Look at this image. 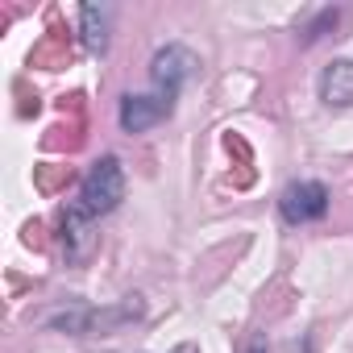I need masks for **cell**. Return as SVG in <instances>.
Returning <instances> with one entry per match:
<instances>
[{
  "instance_id": "6da1fadb",
  "label": "cell",
  "mask_w": 353,
  "mask_h": 353,
  "mask_svg": "<svg viewBox=\"0 0 353 353\" xmlns=\"http://www.w3.org/2000/svg\"><path fill=\"white\" fill-rule=\"evenodd\" d=\"M121 200H125V170H121V158L104 154L100 162L88 166L83 183H79V196H75L71 208H75L79 216H88V221H100V216L117 212Z\"/></svg>"
},
{
  "instance_id": "7a4b0ae2",
  "label": "cell",
  "mask_w": 353,
  "mask_h": 353,
  "mask_svg": "<svg viewBox=\"0 0 353 353\" xmlns=\"http://www.w3.org/2000/svg\"><path fill=\"white\" fill-rule=\"evenodd\" d=\"M137 316H141V299H125L112 307H63V312L46 316V324L63 328L71 336H104V332H117L121 324L137 320Z\"/></svg>"
},
{
  "instance_id": "3957f363",
  "label": "cell",
  "mask_w": 353,
  "mask_h": 353,
  "mask_svg": "<svg viewBox=\"0 0 353 353\" xmlns=\"http://www.w3.org/2000/svg\"><path fill=\"white\" fill-rule=\"evenodd\" d=\"M196 67H200V59H196L188 46L170 42V46H162V50L154 54V63H150V79H154L158 96L179 100V92H183V83L196 75Z\"/></svg>"
},
{
  "instance_id": "277c9868",
  "label": "cell",
  "mask_w": 353,
  "mask_h": 353,
  "mask_svg": "<svg viewBox=\"0 0 353 353\" xmlns=\"http://www.w3.org/2000/svg\"><path fill=\"white\" fill-rule=\"evenodd\" d=\"M279 212L287 225H312L328 212V188L316 183V179H299L291 188H283L279 196Z\"/></svg>"
},
{
  "instance_id": "5b68a950",
  "label": "cell",
  "mask_w": 353,
  "mask_h": 353,
  "mask_svg": "<svg viewBox=\"0 0 353 353\" xmlns=\"http://www.w3.org/2000/svg\"><path fill=\"white\" fill-rule=\"evenodd\" d=\"M170 108H174V100H166V96H158V92H154V96H133V92H129V96L121 100V112H117V117H121V129H125V133H145V129H154L158 121H166Z\"/></svg>"
},
{
  "instance_id": "8992f818",
  "label": "cell",
  "mask_w": 353,
  "mask_h": 353,
  "mask_svg": "<svg viewBox=\"0 0 353 353\" xmlns=\"http://www.w3.org/2000/svg\"><path fill=\"white\" fill-rule=\"evenodd\" d=\"M320 100L332 108L353 104V59H336L320 71Z\"/></svg>"
},
{
  "instance_id": "52a82bcc",
  "label": "cell",
  "mask_w": 353,
  "mask_h": 353,
  "mask_svg": "<svg viewBox=\"0 0 353 353\" xmlns=\"http://www.w3.org/2000/svg\"><path fill=\"white\" fill-rule=\"evenodd\" d=\"M92 225L96 221H88V216H79L75 208H67L63 212V245H67V258H88L92 254V245H96V237H92Z\"/></svg>"
},
{
  "instance_id": "ba28073f",
  "label": "cell",
  "mask_w": 353,
  "mask_h": 353,
  "mask_svg": "<svg viewBox=\"0 0 353 353\" xmlns=\"http://www.w3.org/2000/svg\"><path fill=\"white\" fill-rule=\"evenodd\" d=\"M108 21H112V9H104V5H83V9H79L83 46H88L92 54H104V50H108Z\"/></svg>"
},
{
  "instance_id": "9c48e42d",
  "label": "cell",
  "mask_w": 353,
  "mask_h": 353,
  "mask_svg": "<svg viewBox=\"0 0 353 353\" xmlns=\"http://www.w3.org/2000/svg\"><path fill=\"white\" fill-rule=\"evenodd\" d=\"M336 21H341V13H336V9H324V13H320V17H316L307 30H303V42H316V38H324V30H328V26H336Z\"/></svg>"
},
{
  "instance_id": "30bf717a",
  "label": "cell",
  "mask_w": 353,
  "mask_h": 353,
  "mask_svg": "<svg viewBox=\"0 0 353 353\" xmlns=\"http://www.w3.org/2000/svg\"><path fill=\"white\" fill-rule=\"evenodd\" d=\"M174 353H196V349H192V345H183V349H174Z\"/></svg>"
}]
</instances>
